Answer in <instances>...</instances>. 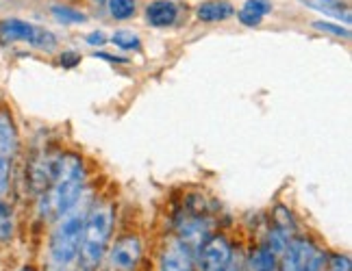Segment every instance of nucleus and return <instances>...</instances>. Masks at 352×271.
I'll return each instance as SVG.
<instances>
[{
  "label": "nucleus",
  "mask_w": 352,
  "mask_h": 271,
  "mask_svg": "<svg viewBox=\"0 0 352 271\" xmlns=\"http://www.w3.org/2000/svg\"><path fill=\"white\" fill-rule=\"evenodd\" d=\"M111 230H113V207L109 202L94 204L83 220V233H80V248H78L80 267L85 271H94L100 267L104 252L109 248Z\"/></svg>",
  "instance_id": "f257e3e1"
},
{
  "label": "nucleus",
  "mask_w": 352,
  "mask_h": 271,
  "mask_svg": "<svg viewBox=\"0 0 352 271\" xmlns=\"http://www.w3.org/2000/svg\"><path fill=\"white\" fill-rule=\"evenodd\" d=\"M83 187H85V172L80 158L72 154L61 156L59 172L48 189L46 207L50 209V213L61 217L63 213L78 204L80 196H83Z\"/></svg>",
  "instance_id": "f03ea898"
},
{
  "label": "nucleus",
  "mask_w": 352,
  "mask_h": 271,
  "mask_svg": "<svg viewBox=\"0 0 352 271\" xmlns=\"http://www.w3.org/2000/svg\"><path fill=\"white\" fill-rule=\"evenodd\" d=\"M83 220H85V215L74 209L61 215V222L57 224L50 239V259L57 267H70L78 259Z\"/></svg>",
  "instance_id": "7ed1b4c3"
},
{
  "label": "nucleus",
  "mask_w": 352,
  "mask_h": 271,
  "mask_svg": "<svg viewBox=\"0 0 352 271\" xmlns=\"http://www.w3.org/2000/svg\"><path fill=\"white\" fill-rule=\"evenodd\" d=\"M13 42H29L42 50L55 48L57 39L52 33L37 29V26L18 20V18H9L0 22V44H13Z\"/></svg>",
  "instance_id": "20e7f679"
},
{
  "label": "nucleus",
  "mask_w": 352,
  "mask_h": 271,
  "mask_svg": "<svg viewBox=\"0 0 352 271\" xmlns=\"http://www.w3.org/2000/svg\"><path fill=\"white\" fill-rule=\"evenodd\" d=\"M235 261V250L228 243L226 237L218 235V237H209L202 243V248L198 252L196 265L202 271H224L228 265Z\"/></svg>",
  "instance_id": "39448f33"
},
{
  "label": "nucleus",
  "mask_w": 352,
  "mask_h": 271,
  "mask_svg": "<svg viewBox=\"0 0 352 271\" xmlns=\"http://www.w3.org/2000/svg\"><path fill=\"white\" fill-rule=\"evenodd\" d=\"M196 254L192 243L183 239H172L166 243L159 259V271H196Z\"/></svg>",
  "instance_id": "423d86ee"
},
{
  "label": "nucleus",
  "mask_w": 352,
  "mask_h": 271,
  "mask_svg": "<svg viewBox=\"0 0 352 271\" xmlns=\"http://www.w3.org/2000/svg\"><path fill=\"white\" fill-rule=\"evenodd\" d=\"M142 261V241L140 237H122L113 243L109 252V265L113 271H133Z\"/></svg>",
  "instance_id": "0eeeda50"
},
{
  "label": "nucleus",
  "mask_w": 352,
  "mask_h": 271,
  "mask_svg": "<svg viewBox=\"0 0 352 271\" xmlns=\"http://www.w3.org/2000/svg\"><path fill=\"white\" fill-rule=\"evenodd\" d=\"M316 246L305 239H294L289 241V248L283 254L280 271H305V261Z\"/></svg>",
  "instance_id": "6e6552de"
},
{
  "label": "nucleus",
  "mask_w": 352,
  "mask_h": 271,
  "mask_svg": "<svg viewBox=\"0 0 352 271\" xmlns=\"http://www.w3.org/2000/svg\"><path fill=\"white\" fill-rule=\"evenodd\" d=\"M146 20L153 26H170L176 20V5L172 0H155L146 7Z\"/></svg>",
  "instance_id": "1a4fd4ad"
},
{
  "label": "nucleus",
  "mask_w": 352,
  "mask_h": 271,
  "mask_svg": "<svg viewBox=\"0 0 352 271\" xmlns=\"http://www.w3.org/2000/svg\"><path fill=\"white\" fill-rule=\"evenodd\" d=\"M302 3L311 9H316L324 16H331L335 20H344L346 24L350 22V7L344 0H302Z\"/></svg>",
  "instance_id": "9d476101"
},
{
  "label": "nucleus",
  "mask_w": 352,
  "mask_h": 271,
  "mask_svg": "<svg viewBox=\"0 0 352 271\" xmlns=\"http://www.w3.org/2000/svg\"><path fill=\"white\" fill-rule=\"evenodd\" d=\"M272 11V3L270 0H246V5L239 11V22L246 26H259L263 16Z\"/></svg>",
  "instance_id": "9b49d317"
},
{
  "label": "nucleus",
  "mask_w": 352,
  "mask_h": 271,
  "mask_svg": "<svg viewBox=\"0 0 352 271\" xmlns=\"http://www.w3.org/2000/svg\"><path fill=\"white\" fill-rule=\"evenodd\" d=\"M235 13L231 3H224V0H211V3H205L198 7V20L202 22H220L231 18Z\"/></svg>",
  "instance_id": "f8f14e48"
},
{
  "label": "nucleus",
  "mask_w": 352,
  "mask_h": 271,
  "mask_svg": "<svg viewBox=\"0 0 352 271\" xmlns=\"http://www.w3.org/2000/svg\"><path fill=\"white\" fill-rule=\"evenodd\" d=\"M276 259H278V256L272 250H270L267 246H261L248 256L246 269L248 271H276V267H278Z\"/></svg>",
  "instance_id": "ddd939ff"
},
{
  "label": "nucleus",
  "mask_w": 352,
  "mask_h": 271,
  "mask_svg": "<svg viewBox=\"0 0 352 271\" xmlns=\"http://www.w3.org/2000/svg\"><path fill=\"white\" fill-rule=\"evenodd\" d=\"M13 152H16V148H11V145H0V198H3V196L7 193V189H9Z\"/></svg>",
  "instance_id": "4468645a"
},
{
  "label": "nucleus",
  "mask_w": 352,
  "mask_h": 271,
  "mask_svg": "<svg viewBox=\"0 0 352 271\" xmlns=\"http://www.w3.org/2000/svg\"><path fill=\"white\" fill-rule=\"evenodd\" d=\"M13 237V213L9 204L0 202V241H9Z\"/></svg>",
  "instance_id": "2eb2a0df"
},
{
  "label": "nucleus",
  "mask_w": 352,
  "mask_h": 271,
  "mask_svg": "<svg viewBox=\"0 0 352 271\" xmlns=\"http://www.w3.org/2000/svg\"><path fill=\"white\" fill-rule=\"evenodd\" d=\"M52 16H55L59 22L63 24H83L85 22V16L76 9H70V7H52Z\"/></svg>",
  "instance_id": "dca6fc26"
},
{
  "label": "nucleus",
  "mask_w": 352,
  "mask_h": 271,
  "mask_svg": "<svg viewBox=\"0 0 352 271\" xmlns=\"http://www.w3.org/2000/svg\"><path fill=\"white\" fill-rule=\"evenodd\" d=\"M109 11L116 20H129L135 13V0H109Z\"/></svg>",
  "instance_id": "f3484780"
},
{
  "label": "nucleus",
  "mask_w": 352,
  "mask_h": 271,
  "mask_svg": "<svg viewBox=\"0 0 352 271\" xmlns=\"http://www.w3.org/2000/svg\"><path fill=\"white\" fill-rule=\"evenodd\" d=\"M111 39H113V44L122 50H138L140 48V37L133 31H116Z\"/></svg>",
  "instance_id": "a211bd4d"
},
{
  "label": "nucleus",
  "mask_w": 352,
  "mask_h": 271,
  "mask_svg": "<svg viewBox=\"0 0 352 271\" xmlns=\"http://www.w3.org/2000/svg\"><path fill=\"white\" fill-rule=\"evenodd\" d=\"M314 29L327 33V35H333V37H344V39L350 37L348 29H344L342 24H333V22H314Z\"/></svg>",
  "instance_id": "6ab92c4d"
},
{
  "label": "nucleus",
  "mask_w": 352,
  "mask_h": 271,
  "mask_svg": "<svg viewBox=\"0 0 352 271\" xmlns=\"http://www.w3.org/2000/svg\"><path fill=\"white\" fill-rule=\"evenodd\" d=\"M327 271H350V261L348 256H333L327 265Z\"/></svg>",
  "instance_id": "aec40b11"
},
{
  "label": "nucleus",
  "mask_w": 352,
  "mask_h": 271,
  "mask_svg": "<svg viewBox=\"0 0 352 271\" xmlns=\"http://www.w3.org/2000/svg\"><path fill=\"white\" fill-rule=\"evenodd\" d=\"M78 63H80V57H78L74 50H67V52L61 54V65L67 67V70H70V67H74V65H78Z\"/></svg>",
  "instance_id": "412c9836"
},
{
  "label": "nucleus",
  "mask_w": 352,
  "mask_h": 271,
  "mask_svg": "<svg viewBox=\"0 0 352 271\" xmlns=\"http://www.w3.org/2000/svg\"><path fill=\"white\" fill-rule=\"evenodd\" d=\"M107 42V37L102 35V33H91L89 37H87V44H91V46H100V44H104Z\"/></svg>",
  "instance_id": "4be33fe9"
},
{
  "label": "nucleus",
  "mask_w": 352,
  "mask_h": 271,
  "mask_svg": "<svg viewBox=\"0 0 352 271\" xmlns=\"http://www.w3.org/2000/svg\"><path fill=\"white\" fill-rule=\"evenodd\" d=\"M224 271H239V265H237V261H233V263L228 265V267H226Z\"/></svg>",
  "instance_id": "5701e85b"
},
{
  "label": "nucleus",
  "mask_w": 352,
  "mask_h": 271,
  "mask_svg": "<svg viewBox=\"0 0 352 271\" xmlns=\"http://www.w3.org/2000/svg\"><path fill=\"white\" fill-rule=\"evenodd\" d=\"M52 271H70V269H67V267H57V265H55V269H52Z\"/></svg>",
  "instance_id": "b1692460"
},
{
  "label": "nucleus",
  "mask_w": 352,
  "mask_h": 271,
  "mask_svg": "<svg viewBox=\"0 0 352 271\" xmlns=\"http://www.w3.org/2000/svg\"><path fill=\"white\" fill-rule=\"evenodd\" d=\"M20 271H33V269H20Z\"/></svg>",
  "instance_id": "393cba45"
}]
</instances>
